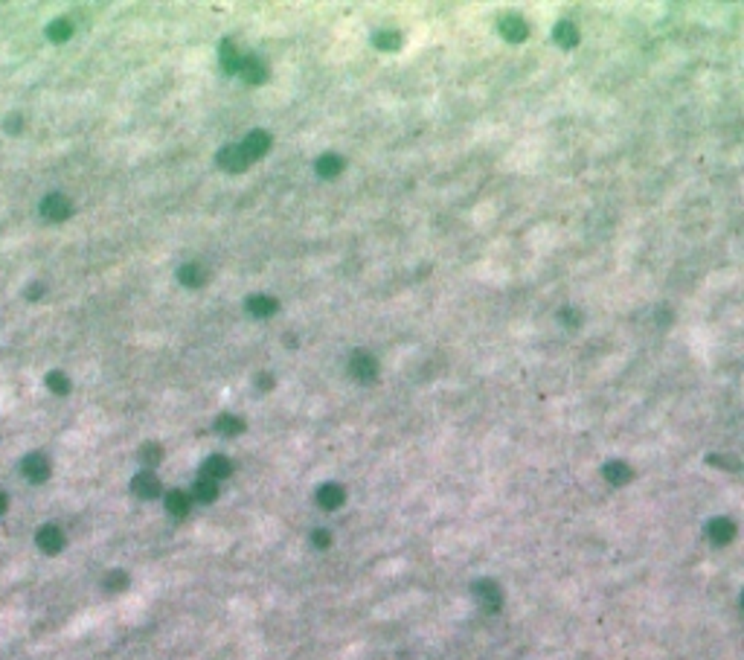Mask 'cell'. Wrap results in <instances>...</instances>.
<instances>
[{
  "instance_id": "11",
  "label": "cell",
  "mask_w": 744,
  "mask_h": 660,
  "mask_svg": "<svg viewBox=\"0 0 744 660\" xmlns=\"http://www.w3.org/2000/svg\"><path fill=\"white\" fill-rule=\"evenodd\" d=\"M344 500H346V492H344V486H337V483H326L317 488V504L323 509H337V506H344Z\"/></svg>"
},
{
  "instance_id": "22",
  "label": "cell",
  "mask_w": 744,
  "mask_h": 660,
  "mask_svg": "<svg viewBox=\"0 0 744 660\" xmlns=\"http://www.w3.org/2000/svg\"><path fill=\"white\" fill-rule=\"evenodd\" d=\"M192 495H195V500H201V504H213V500L218 497V483H215V480H206V478H201L198 483H195Z\"/></svg>"
},
{
  "instance_id": "2",
  "label": "cell",
  "mask_w": 744,
  "mask_h": 660,
  "mask_svg": "<svg viewBox=\"0 0 744 660\" xmlns=\"http://www.w3.org/2000/svg\"><path fill=\"white\" fill-rule=\"evenodd\" d=\"M70 213H73V204H70L67 195H62V192H53V195H47V198L41 201V215L47 218V222L62 224V222H67V218H70Z\"/></svg>"
},
{
  "instance_id": "15",
  "label": "cell",
  "mask_w": 744,
  "mask_h": 660,
  "mask_svg": "<svg viewBox=\"0 0 744 660\" xmlns=\"http://www.w3.org/2000/svg\"><path fill=\"white\" fill-rule=\"evenodd\" d=\"M276 309H279V303H276L271 294H253V297H248V311H250L253 317H259V320L271 317Z\"/></svg>"
},
{
  "instance_id": "10",
  "label": "cell",
  "mask_w": 744,
  "mask_h": 660,
  "mask_svg": "<svg viewBox=\"0 0 744 660\" xmlns=\"http://www.w3.org/2000/svg\"><path fill=\"white\" fill-rule=\"evenodd\" d=\"M131 492L143 497V500H152L160 495V480H157V474L154 471H140L137 478L131 480Z\"/></svg>"
},
{
  "instance_id": "29",
  "label": "cell",
  "mask_w": 744,
  "mask_h": 660,
  "mask_svg": "<svg viewBox=\"0 0 744 660\" xmlns=\"http://www.w3.org/2000/svg\"><path fill=\"white\" fill-rule=\"evenodd\" d=\"M558 314H561V320H564L567 326H579V323H581V320H579V311H573V309H561Z\"/></svg>"
},
{
  "instance_id": "9",
  "label": "cell",
  "mask_w": 744,
  "mask_h": 660,
  "mask_svg": "<svg viewBox=\"0 0 744 660\" xmlns=\"http://www.w3.org/2000/svg\"><path fill=\"white\" fill-rule=\"evenodd\" d=\"M239 76L245 79L248 84H262V82L267 79V67H265L262 58H256V56H241Z\"/></svg>"
},
{
  "instance_id": "5",
  "label": "cell",
  "mask_w": 744,
  "mask_h": 660,
  "mask_svg": "<svg viewBox=\"0 0 744 660\" xmlns=\"http://www.w3.org/2000/svg\"><path fill=\"white\" fill-rule=\"evenodd\" d=\"M349 375L358 378V381H375L378 361L370 355V352H352V358H349Z\"/></svg>"
},
{
  "instance_id": "12",
  "label": "cell",
  "mask_w": 744,
  "mask_h": 660,
  "mask_svg": "<svg viewBox=\"0 0 744 660\" xmlns=\"http://www.w3.org/2000/svg\"><path fill=\"white\" fill-rule=\"evenodd\" d=\"M201 471H204V478H206V480H215V483H218V480H224L227 474L233 471V462H230L224 454H213L210 460L204 462V469H201Z\"/></svg>"
},
{
  "instance_id": "4",
  "label": "cell",
  "mask_w": 744,
  "mask_h": 660,
  "mask_svg": "<svg viewBox=\"0 0 744 660\" xmlns=\"http://www.w3.org/2000/svg\"><path fill=\"white\" fill-rule=\"evenodd\" d=\"M474 600L480 602L483 611H489V614H497L500 605H503V593H500V588H497L494 582L483 579V582L474 585Z\"/></svg>"
},
{
  "instance_id": "7",
  "label": "cell",
  "mask_w": 744,
  "mask_h": 660,
  "mask_svg": "<svg viewBox=\"0 0 744 660\" xmlns=\"http://www.w3.org/2000/svg\"><path fill=\"white\" fill-rule=\"evenodd\" d=\"M239 149L245 152L248 161H259V157H265L267 149H271V134H267V131H250Z\"/></svg>"
},
{
  "instance_id": "3",
  "label": "cell",
  "mask_w": 744,
  "mask_h": 660,
  "mask_svg": "<svg viewBox=\"0 0 744 660\" xmlns=\"http://www.w3.org/2000/svg\"><path fill=\"white\" fill-rule=\"evenodd\" d=\"M35 544H38L41 553L56 556V553H62V550H64L67 539H64L62 527H56V523H44V527L35 532Z\"/></svg>"
},
{
  "instance_id": "26",
  "label": "cell",
  "mask_w": 744,
  "mask_h": 660,
  "mask_svg": "<svg viewBox=\"0 0 744 660\" xmlns=\"http://www.w3.org/2000/svg\"><path fill=\"white\" fill-rule=\"evenodd\" d=\"M160 460H163V448L157 445V443H145V445L140 448V462H143V466L154 469Z\"/></svg>"
},
{
  "instance_id": "16",
  "label": "cell",
  "mask_w": 744,
  "mask_h": 660,
  "mask_svg": "<svg viewBox=\"0 0 744 660\" xmlns=\"http://www.w3.org/2000/svg\"><path fill=\"white\" fill-rule=\"evenodd\" d=\"M553 38H555L558 47H564V50H573V47L579 44V30H576V23H573V21H558L555 30H553Z\"/></svg>"
},
{
  "instance_id": "19",
  "label": "cell",
  "mask_w": 744,
  "mask_h": 660,
  "mask_svg": "<svg viewBox=\"0 0 744 660\" xmlns=\"http://www.w3.org/2000/svg\"><path fill=\"white\" fill-rule=\"evenodd\" d=\"M215 431L221 436H239L245 431V419L236 416V413H221V416L215 419Z\"/></svg>"
},
{
  "instance_id": "20",
  "label": "cell",
  "mask_w": 744,
  "mask_h": 660,
  "mask_svg": "<svg viewBox=\"0 0 744 660\" xmlns=\"http://www.w3.org/2000/svg\"><path fill=\"white\" fill-rule=\"evenodd\" d=\"M340 172H344V157H340V154L328 152V154H323L320 161H317V175H320V178H337Z\"/></svg>"
},
{
  "instance_id": "8",
  "label": "cell",
  "mask_w": 744,
  "mask_h": 660,
  "mask_svg": "<svg viewBox=\"0 0 744 660\" xmlns=\"http://www.w3.org/2000/svg\"><path fill=\"white\" fill-rule=\"evenodd\" d=\"M500 35H503L506 41L520 44V41L529 38V23L523 21L520 15H506L503 21H500Z\"/></svg>"
},
{
  "instance_id": "24",
  "label": "cell",
  "mask_w": 744,
  "mask_h": 660,
  "mask_svg": "<svg viewBox=\"0 0 744 660\" xmlns=\"http://www.w3.org/2000/svg\"><path fill=\"white\" fill-rule=\"evenodd\" d=\"M102 588H105V591H111V593H117V591H125V588H128V573H125V570H111V573H105Z\"/></svg>"
},
{
  "instance_id": "6",
  "label": "cell",
  "mask_w": 744,
  "mask_h": 660,
  "mask_svg": "<svg viewBox=\"0 0 744 660\" xmlns=\"http://www.w3.org/2000/svg\"><path fill=\"white\" fill-rule=\"evenodd\" d=\"M218 166H221L224 172H230V175H239V172H245V169L250 166V161L245 157V152H241L239 145H224V149L218 152Z\"/></svg>"
},
{
  "instance_id": "28",
  "label": "cell",
  "mask_w": 744,
  "mask_h": 660,
  "mask_svg": "<svg viewBox=\"0 0 744 660\" xmlns=\"http://www.w3.org/2000/svg\"><path fill=\"white\" fill-rule=\"evenodd\" d=\"M311 541H314V547H317V550H326L328 544H332V535H328L326 530H317V532L311 535Z\"/></svg>"
},
{
  "instance_id": "32",
  "label": "cell",
  "mask_w": 744,
  "mask_h": 660,
  "mask_svg": "<svg viewBox=\"0 0 744 660\" xmlns=\"http://www.w3.org/2000/svg\"><path fill=\"white\" fill-rule=\"evenodd\" d=\"M6 509H9V497H6V492H3V488H0V515H3Z\"/></svg>"
},
{
  "instance_id": "13",
  "label": "cell",
  "mask_w": 744,
  "mask_h": 660,
  "mask_svg": "<svg viewBox=\"0 0 744 660\" xmlns=\"http://www.w3.org/2000/svg\"><path fill=\"white\" fill-rule=\"evenodd\" d=\"M602 478L608 483H614V486H625L631 478H634V471L628 462H619V460H611V462H605L602 466Z\"/></svg>"
},
{
  "instance_id": "18",
  "label": "cell",
  "mask_w": 744,
  "mask_h": 660,
  "mask_svg": "<svg viewBox=\"0 0 744 660\" xmlns=\"http://www.w3.org/2000/svg\"><path fill=\"white\" fill-rule=\"evenodd\" d=\"M239 64H241V53L236 50V44L230 41V38H224L221 41V67H224V73L227 76H239Z\"/></svg>"
},
{
  "instance_id": "1",
  "label": "cell",
  "mask_w": 744,
  "mask_h": 660,
  "mask_svg": "<svg viewBox=\"0 0 744 660\" xmlns=\"http://www.w3.org/2000/svg\"><path fill=\"white\" fill-rule=\"evenodd\" d=\"M21 471H23V478H27L29 483H47L50 480V460H47V454H41V451H35V454H27L21 462Z\"/></svg>"
},
{
  "instance_id": "31",
  "label": "cell",
  "mask_w": 744,
  "mask_h": 660,
  "mask_svg": "<svg viewBox=\"0 0 744 660\" xmlns=\"http://www.w3.org/2000/svg\"><path fill=\"white\" fill-rule=\"evenodd\" d=\"M41 291H44V285H29V288H27V297H29V300H38Z\"/></svg>"
},
{
  "instance_id": "30",
  "label": "cell",
  "mask_w": 744,
  "mask_h": 660,
  "mask_svg": "<svg viewBox=\"0 0 744 660\" xmlns=\"http://www.w3.org/2000/svg\"><path fill=\"white\" fill-rule=\"evenodd\" d=\"M6 128H9L12 134H18V128H21V117H9V119H6Z\"/></svg>"
},
{
  "instance_id": "17",
  "label": "cell",
  "mask_w": 744,
  "mask_h": 660,
  "mask_svg": "<svg viewBox=\"0 0 744 660\" xmlns=\"http://www.w3.org/2000/svg\"><path fill=\"white\" fill-rule=\"evenodd\" d=\"M189 506H192V497H189L187 492H180V488H172V492L166 495V509H169V515L187 518V515H189Z\"/></svg>"
},
{
  "instance_id": "27",
  "label": "cell",
  "mask_w": 744,
  "mask_h": 660,
  "mask_svg": "<svg viewBox=\"0 0 744 660\" xmlns=\"http://www.w3.org/2000/svg\"><path fill=\"white\" fill-rule=\"evenodd\" d=\"M372 44L381 47V50H396V47L401 44V35L398 32H375Z\"/></svg>"
},
{
  "instance_id": "21",
  "label": "cell",
  "mask_w": 744,
  "mask_h": 660,
  "mask_svg": "<svg viewBox=\"0 0 744 660\" xmlns=\"http://www.w3.org/2000/svg\"><path fill=\"white\" fill-rule=\"evenodd\" d=\"M178 279L184 285H189V288H198V285H204V279H206V271L201 265H195V262H187V265H180V271H178Z\"/></svg>"
},
{
  "instance_id": "14",
  "label": "cell",
  "mask_w": 744,
  "mask_h": 660,
  "mask_svg": "<svg viewBox=\"0 0 744 660\" xmlns=\"http://www.w3.org/2000/svg\"><path fill=\"white\" fill-rule=\"evenodd\" d=\"M710 539H712V544H730L736 539V523L730 521V518H715V521H710Z\"/></svg>"
},
{
  "instance_id": "23",
  "label": "cell",
  "mask_w": 744,
  "mask_h": 660,
  "mask_svg": "<svg viewBox=\"0 0 744 660\" xmlns=\"http://www.w3.org/2000/svg\"><path fill=\"white\" fill-rule=\"evenodd\" d=\"M70 35H73V23H70L67 18H56L50 27H47V38H50V41H58V44H62V41L70 38Z\"/></svg>"
},
{
  "instance_id": "33",
  "label": "cell",
  "mask_w": 744,
  "mask_h": 660,
  "mask_svg": "<svg viewBox=\"0 0 744 660\" xmlns=\"http://www.w3.org/2000/svg\"><path fill=\"white\" fill-rule=\"evenodd\" d=\"M259 384H262V390H271L274 378H271V375H259Z\"/></svg>"
},
{
  "instance_id": "25",
  "label": "cell",
  "mask_w": 744,
  "mask_h": 660,
  "mask_svg": "<svg viewBox=\"0 0 744 660\" xmlns=\"http://www.w3.org/2000/svg\"><path fill=\"white\" fill-rule=\"evenodd\" d=\"M47 387H50V393H56V396H67L70 393V378L64 373L53 370V373H47Z\"/></svg>"
}]
</instances>
